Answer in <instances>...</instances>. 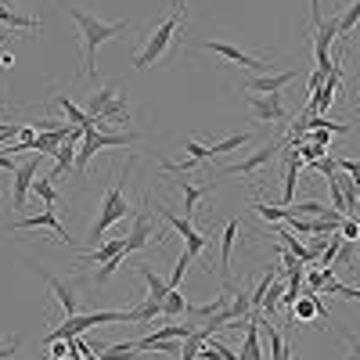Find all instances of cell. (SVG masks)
Here are the masks:
<instances>
[{
  "mask_svg": "<svg viewBox=\"0 0 360 360\" xmlns=\"http://www.w3.org/2000/svg\"><path fill=\"white\" fill-rule=\"evenodd\" d=\"M69 18H72L76 29H79V44H83V76L98 83V47L108 44V40H115V37H123L127 29H130V22H127V18H123V22H105V18L86 15V11H79V8H69Z\"/></svg>",
  "mask_w": 360,
  "mask_h": 360,
  "instance_id": "1",
  "label": "cell"
},
{
  "mask_svg": "<svg viewBox=\"0 0 360 360\" xmlns=\"http://www.w3.org/2000/svg\"><path fill=\"white\" fill-rule=\"evenodd\" d=\"M130 169H134V159H127L123 173H119V176L112 180V188L105 191L101 213H98L94 227H90V249H94V245H101V238H105V234H108L115 224H123V220L130 217V202H127V195H123V180L130 176Z\"/></svg>",
  "mask_w": 360,
  "mask_h": 360,
  "instance_id": "2",
  "label": "cell"
},
{
  "mask_svg": "<svg viewBox=\"0 0 360 360\" xmlns=\"http://www.w3.org/2000/svg\"><path fill=\"white\" fill-rule=\"evenodd\" d=\"M180 22H184V15H169L152 37H148V44H144V51H137L134 54V69L137 72H144V69H152V62H159V58L169 51V44L176 40V29H180Z\"/></svg>",
  "mask_w": 360,
  "mask_h": 360,
  "instance_id": "3",
  "label": "cell"
},
{
  "mask_svg": "<svg viewBox=\"0 0 360 360\" xmlns=\"http://www.w3.org/2000/svg\"><path fill=\"white\" fill-rule=\"evenodd\" d=\"M281 148H285V141H270V144H263V148H256V152L249 155V159H242V162H234V166H224L220 169V176H256L263 166H270L278 155H281Z\"/></svg>",
  "mask_w": 360,
  "mask_h": 360,
  "instance_id": "4",
  "label": "cell"
},
{
  "mask_svg": "<svg viewBox=\"0 0 360 360\" xmlns=\"http://www.w3.org/2000/svg\"><path fill=\"white\" fill-rule=\"evenodd\" d=\"M51 231L54 234V242H72V234L62 227V220H58V205H44V213H33V217H22L11 224V231Z\"/></svg>",
  "mask_w": 360,
  "mask_h": 360,
  "instance_id": "5",
  "label": "cell"
},
{
  "mask_svg": "<svg viewBox=\"0 0 360 360\" xmlns=\"http://www.w3.org/2000/svg\"><path fill=\"white\" fill-rule=\"evenodd\" d=\"M202 51H209V54H220L224 62H231V65H238V69H252V72H270V65H266V58H256V54H245L242 47H234V44H224V40H209V44H202Z\"/></svg>",
  "mask_w": 360,
  "mask_h": 360,
  "instance_id": "6",
  "label": "cell"
},
{
  "mask_svg": "<svg viewBox=\"0 0 360 360\" xmlns=\"http://www.w3.org/2000/svg\"><path fill=\"white\" fill-rule=\"evenodd\" d=\"M339 40V18H328V22H317V33H314V58H317V69L321 72H332L335 62H332V44Z\"/></svg>",
  "mask_w": 360,
  "mask_h": 360,
  "instance_id": "7",
  "label": "cell"
},
{
  "mask_svg": "<svg viewBox=\"0 0 360 360\" xmlns=\"http://www.w3.org/2000/svg\"><path fill=\"white\" fill-rule=\"evenodd\" d=\"M249 108L256 115V123H266V127L285 123V115H288L281 94H249Z\"/></svg>",
  "mask_w": 360,
  "mask_h": 360,
  "instance_id": "8",
  "label": "cell"
},
{
  "mask_svg": "<svg viewBox=\"0 0 360 360\" xmlns=\"http://www.w3.org/2000/svg\"><path fill=\"white\" fill-rule=\"evenodd\" d=\"M37 166H40V155L29 159L15 169V180H11V209H25L29 195H33V180H37Z\"/></svg>",
  "mask_w": 360,
  "mask_h": 360,
  "instance_id": "9",
  "label": "cell"
},
{
  "mask_svg": "<svg viewBox=\"0 0 360 360\" xmlns=\"http://www.w3.org/2000/svg\"><path fill=\"white\" fill-rule=\"evenodd\" d=\"M292 79H295V69H285V72H263L256 79H245L242 86L249 90V94H281Z\"/></svg>",
  "mask_w": 360,
  "mask_h": 360,
  "instance_id": "10",
  "label": "cell"
},
{
  "mask_svg": "<svg viewBox=\"0 0 360 360\" xmlns=\"http://www.w3.org/2000/svg\"><path fill=\"white\" fill-rule=\"evenodd\" d=\"M148 242H155V227H152V213H148V198H144V209L134 220V231L127 234V256L130 252H141Z\"/></svg>",
  "mask_w": 360,
  "mask_h": 360,
  "instance_id": "11",
  "label": "cell"
},
{
  "mask_svg": "<svg viewBox=\"0 0 360 360\" xmlns=\"http://www.w3.org/2000/svg\"><path fill=\"white\" fill-rule=\"evenodd\" d=\"M119 252H127V242H123V238H112V242H101V245H94V249L79 252L76 259H79V263H90V259H94V263H108V259L119 256Z\"/></svg>",
  "mask_w": 360,
  "mask_h": 360,
  "instance_id": "12",
  "label": "cell"
},
{
  "mask_svg": "<svg viewBox=\"0 0 360 360\" xmlns=\"http://www.w3.org/2000/svg\"><path fill=\"white\" fill-rule=\"evenodd\" d=\"M176 191L184 195V217H188V220L195 217L198 202L209 198V184H191V180H176Z\"/></svg>",
  "mask_w": 360,
  "mask_h": 360,
  "instance_id": "13",
  "label": "cell"
},
{
  "mask_svg": "<svg viewBox=\"0 0 360 360\" xmlns=\"http://www.w3.org/2000/svg\"><path fill=\"white\" fill-rule=\"evenodd\" d=\"M159 317H162V303H155V299H148V295L134 310H127V321H137V324H148V328H152Z\"/></svg>",
  "mask_w": 360,
  "mask_h": 360,
  "instance_id": "14",
  "label": "cell"
},
{
  "mask_svg": "<svg viewBox=\"0 0 360 360\" xmlns=\"http://www.w3.org/2000/svg\"><path fill=\"white\" fill-rule=\"evenodd\" d=\"M242 234V220H227L224 234H220V266H224V278H227V266H231V252H234V238Z\"/></svg>",
  "mask_w": 360,
  "mask_h": 360,
  "instance_id": "15",
  "label": "cell"
},
{
  "mask_svg": "<svg viewBox=\"0 0 360 360\" xmlns=\"http://www.w3.org/2000/svg\"><path fill=\"white\" fill-rule=\"evenodd\" d=\"M137 270H141V278H144V285H148V299H155V303H162L166 292H169V285L155 274V266H152V263H141Z\"/></svg>",
  "mask_w": 360,
  "mask_h": 360,
  "instance_id": "16",
  "label": "cell"
},
{
  "mask_svg": "<svg viewBox=\"0 0 360 360\" xmlns=\"http://www.w3.org/2000/svg\"><path fill=\"white\" fill-rule=\"evenodd\" d=\"M90 349H94L101 360H134L137 353V339L134 342H112V346H90Z\"/></svg>",
  "mask_w": 360,
  "mask_h": 360,
  "instance_id": "17",
  "label": "cell"
},
{
  "mask_svg": "<svg viewBox=\"0 0 360 360\" xmlns=\"http://www.w3.org/2000/svg\"><path fill=\"white\" fill-rule=\"evenodd\" d=\"M47 288L58 295V303L65 307V317H76V314H79V307H76V295H72V285H62L58 278H47Z\"/></svg>",
  "mask_w": 360,
  "mask_h": 360,
  "instance_id": "18",
  "label": "cell"
},
{
  "mask_svg": "<svg viewBox=\"0 0 360 360\" xmlns=\"http://www.w3.org/2000/svg\"><path fill=\"white\" fill-rule=\"evenodd\" d=\"M299 169H303V159H299V152H292L288 155V166H285V205H292V198H295Z\"/></svg>",
  "mask_w": 360,
  "mask_h": 360,
  "instance_id": "19",
  "label": "cell"
},
{
  "mask_svg": "<svg viewBox=\"0 0 360 360\" xmlns=\"http://www.w3.org/2000/svg\"><path fill=\"white\" fill-rule=\"evenodd\" d=\"M112 101H115V90H112V86H101V90H94V94H90V101H86V108H83V112H86L90 119H98Z\"/></svg>",
  "mask_w": 360,
  "mask_h": 360,
  "instance_id": "20",
  "label": "cell"
},
{
  "mask_svg": "<svg viewBox=\"0 0 360 360\" xmlns=\"http://www.w3.org/2000/svg\"><path fill=\"white\" fill-rule=\"evenodd\" d=\"M188 310H191V307H188L184 292H180V288H169L166 299H162V317H180V314H188Z\"/></svg>",
  "mask_w": 360,
  "mask_h": 360,
  "instance_id": "21",
  "label": "cell"
},
{
  "mask_svg": "<svg viewBox=\"0 0 360 360\" xmlns=\"http://www.w3.org/2000/svg\"><path fill=\"white\" fill-rule=\"evenodd\" d=\"M0 22L4 25H11V29H40V18H33V15H18V11H11V8H0Z\"/></svg>",
  "mask_w": 360,
  "mask_h": 360,
  "instance_id": "22",
  "label": "cell"
},
{
  "mask_svg": "<svg viewBox=\"0 0 360 360\" xmlns=\"http://www.w3.org/2000/svg\"><path fill=\"white\" fill-rule=\"evenodd\" d=\"M252 209H256V217H263L266 224H285L288 220V205H266L263 198H256Z\"/></svg>",
  "mask_w": 360,
  "mask_h": 360,
  "instance_id": "23",
  "label": "cell"
},
{
  "mask_svg": "<svg viewBox=\"0 0 360 360\" xmlns=\"http://www.w3.org/2000/svg\"><path fill=\"white\" fill-rule=\"evenodd\" d=\"M356 22H360V0H353V4L339 15V40H349V37H353Z\"/></svg>",
  "mask_w": 360,
  "mask_h": 360,
  "instance_id": "24",
  "label": "cell"
},
{
  "mask_svg": "<svg viewBox=\"0 0 360 360\" xmlns=\"http://www.w3.org/2000/svg\"><path fill=\"white\" fill-rule=\"evenodd\" d=\"M249 141H252V134H231V137H224L217 144H209V152H213V155H227V152H238V148L249 144Z\"/></svg>",
  "mask_w": 360,
  "mask_h": 360,
  "instance_id": "25",
  "label": "cell"
},
{
  "mask_svg": "<svg viewBox=\"0 0 360 360\" xmlns=\"http://www.w3.org/2000/svg\"><path fill=\"white\" fill-rule=\"evenodd\" d=\"M191 263H195V256L188 252V249H180V256H176V266H173V274H169V288H180V281H184V274L191 270Z\"/></svg>",
  "mask_w": 360,
  "mask_h": 360,
  "instance_id": "26",
  "label": "cell"
},
{
  "mask_svg": "<svg viewBox=\"0 0 360 360\" xmlns=\"http://www.w3.org/2000/svg\"><path fill=\"white\" fill-rule=\"evenodd\" d=\"M33 195H37V198H40L44 205H58V191H54V180H47V176H44V180H40V176L33 180Z\"/></svg>",
  "mask_w": 360,
  "mask_h": 360,
  "instance_id": "27",
  "label": "cell"
},
{
  "mask_svg": "<svg viewBox=\"0 0 360 360\" xmlns=\"http://www.w3.org/2000/svg\"><path fill=\"white\" fill-rule=\"evenodd\" d=\"M123 259H127V252H119V256H112V259H108V263H105V266L98 270V274H94V285H105V281H108V278L115 274V270L123 266Z\"/></svg>",
  "mask_w": 360,
  "mask_h": 360,
  "instance_id": "28",
  "label": "cell"
},
{
  "mask_svg": "<svg viewBox=\"0 0 360 360\" xmlns=\"http://www.w3.org/2000/svg\"><path fill=\"white\" fill-rule=\"evenodd\" d=\"M184 148H188V152H191L188 159H198L202 166H209V159H213V152H209V148H205L202 141H195V137H188V141H184Z\"/></svg>",
  "mask_w": 360,
  "mask_h": 360,
  "instance_id": "29",
  "label": "cell"
},
{
  "mask_svg": "<svg viewBox=\"0 0 360 360\" xmlns=\"http://www.w3.org/2000/svg\"><path fill=\"white\" fill-rule=\"evenodd\" d=\"M184 249H188V252H191V256L198 259V256H202V252L209 249V234H202V231H195L191 238H184Z\"/></svg>",
  "mask_w": 360,
  "mask_h": 360,
  "instance_id": "30",
  "label": "cell"
},
{
  "mask_svg": "<svg viewBox=\"0 0 360 360\" xmlns=\"http://www.w3.org/2000/svg\"><path fill=\"white\" fill-rule=\"evenodd\" d=\"M310 169H314V173H321V176H332V173H339V159L321 155L317 162H310Z\"/></svg>",
  "mask_w": 360,
  "mask_h": 360,
  "instance_id": "31",
  "label": "cell"
},
{
  "mask_svg": "<svg viewBox=\"0 0 360 360\" xmlns=\"http://www.w3.org/2000/svg\"><path fill=\"white\" fill-rule=\"evenodd\" d=\"M353 259H356V252H353V245H349V242H342V249H339V256H335V263H339V266H349Z\"/></svg>",
  "mask_w": 360,
  "mask_h": 360,
  "instance_id": "32",
  "label": "cell"
},
{
  "mask_svg": "<svg viewBox=\"0 0 360 360\" xmlns=\"http://www.w3.org/2000/svg\"><path fill=\"white\" fill-rule=\"evenodd\" d=\"M346 342H349V356H346V360H360V339L346 335Z\"/></svg>",
  "mask_w": 360,
  "mask_h": 360,
  "instance_id": "33",
  "label": "cell"
},
{
  "mask_svg": "<svg viewBox=\"0 0 360 360\" xmlns=\"http://www.w3.org/2000/svg\"><path fill=\"white\" fill-rule=\"evenodd\" d=\"M18 349V339H11L8 346H0V360H11V353Z\"/></svg>",
  "mask_w": 360,
  "mask_h": 360,
  "instance_id": "34",
  "label": "cell"
},
{
  "mask_svg": "<svg viewBox=\"0 0 360 360\" xmlns=\"http://www.w3.org/2000/svg\"><path fill=\"white\" fill-rule=\"evenodd\" d=\"M11 65H15V54L4 51V54H0V69H11Z\"/></svg>",
  "mask_w": 360,
  "mask_h": 360,
  "instance_id": "35",
  "label": "cell"
},
{
  "mask_svg": "<svg viewBox=\"0 0 360 360\" xmlns=\"http://www.w3.org/2000/svg\"><path fill=\"white\" fill-rule=\"evenodd\" d=\"M173 8H180V15H184V0H173Z\"/></svg>",
  "mask_w": 360,
  "mask_h": 360,
  "instance_id": "36",
  "label": "cell"
},
{
  "mask_svg": "<svg viewBox=\"0 0 360 360\" xmlns=\"http://www.w3.org/2000/svg\"><path fill=\"white\" fill-rule=\"evenodd\" d=\"M0 8H11V0H0Z\"/></svg>",
  "mask_w": 360,
  "mask_h": 360,
  "instance_id": "37",
  "label": "cell"
},
{
  "mask_svg": "<svg viewBox=\"0 0 360 360\" xmlns=\"http://www.w3.org/2000/svg\"><path fill=\"white\" fill-rule=\"evenodd\" d=\"M62 360H72V356H62Z\"/></svg>",
  "mask_w": 360,
  "mask_h": 360,
  "instance_id": "38",
  "label": "cell"
}]
</instances>
